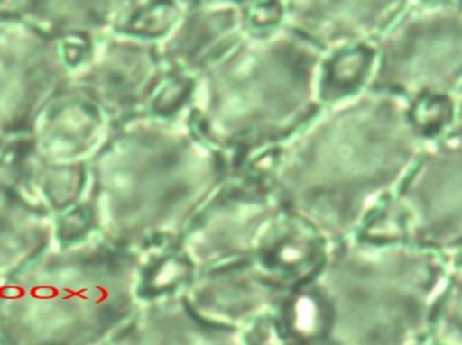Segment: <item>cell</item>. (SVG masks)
<instances>
[{
	"instance_id": "11",
	"label": "cell",
	"mask_w": 462,
	"mask_h": 345,
	"mask_svg": "<svg viewBox=\"0 0 462 345\" xmlns=\"http://www.w3.org/2000/svg\"><path fill=\"white\" fill-rule=\"evenodd\" d=\"M182 2L188 5L191 4V2H196V0H182ZM228 2H235V4L243 5V6H251V5L258 4V2H262V0H228Z\"/></svg>"
},
{
	"instance_id": "2",
	"label": "cell",
	"mask_w": 462,
	"mask_h": 345,
	"mask_svg": "<svg viewBox=\"0 0 462 345\" xmlns=\"http://www.w3.org/2000/svg\"><path fill=\"white\" fill-rule=\"evenodd\" d=\"M461 0H416L386 29L378 83L440 95L459 77Z\"/></svg>"
},
{
	"instance_id": "12",
	"label": "cell",
	"mask_w": 462,
	"mask_h": 345,
	"mask_svg": "<svg viewBox=\"0 0 462 345\" xmlns=\"http://www.w3.org/2000/svg\"><path fill=\"white\" fill-rule=\"evenodd\" d=\"M413 2H416V0H413Z\"/></svg>"
},
{
	"instance_id": "3",
	"label": "cell",
	"mask_w": 462,
	"mask_h": 345,
	"mask_svg": "<svg viewBox=\"0 0 462 345\" xmlns=\"http://www.w3.org/2000/svg\"><path fill=\"white\" fill-rule=\"evenodd\" d=\"M69 74L59 37L26 21H0V133L34 128Z\"/></svg>"
},
{
	"instance_id": "4",
	"label": "cell",
	"mask_w": 462,
	"mask_h": 345,
	"mask_svg": "<svg viewBox=\"0 0 462 345\" xmlns=\"http://www.w3.org/2000/svg\"><path fill=\"white\" fill-rule=\"evenodd\" d=\"M162 86L155 42L112 33L97 40L90 58L69 74V87L96 102L107 117L131 114L152 102Z\"/></svg>"
},
{
	"instance_id": "1",
	"label": "cell",
	"mask_w": 462,
	"mask_h": 345,
	"mask_svg": "<svg viewBox=\"0 0 462 345\" xmlns=\"http://www.w3.org/2000/svg\"><path fill=\"white\" fill-rule=\"evenodd\" d=\"M210 67L199 101L202 128L228 142L283 136L315 109L320 53L289 29H248Z\"/></svg>"
},
{
	"instance_id": "8",
	"label": "cell",
	"mask_w": 462,
	"mask_h": 345,
	"mask_svg": "<svg viewBox=\"0 0 462 345\" xmlns=\"http://www.w3.org/2000/svg\"><path fill=\"white\" fill-rule=\"evenodd\" d=\"M183 7L182 0H145L116 33L147 41L164 39L180 20Z\"/></svg>"
},
{
	"instance_id": "10",
	"label": "cell",
	"mask_w": 462,
	"mask_h": 345,
	"mask_svg": "<svg viewBox=\"0 0 462 345\" xmlns=\"http://www.w3.org/2000/svg\"><path fill=\"white\" fill-rule=\"evenodd\" d=\"M247 7L251 29L272 28L282 23V6L280 0H262Z\"/></svg>"
},
{
	"instance_id": "9",
	"label": "cell",
	"mask_w": 462,
	"mask_h": 345,
	"mask_svg": "<svg viewBox=\"0 0 462 345\" xmlns=\"http://www.w3.org/2000/svg\"><path fill=\"white\" fill-rule=\"evenodd\" d=\"M373 52L365 45L342 48L327 69L324 94L327 96L345 95L356 90L369 74Z\"/></svg>"
},
{
	"instance_id": "5",
	"label": "cell",
	"mask_w": 462,
	"mask_h": 345,
	"mask_svg": "<svg viewBox=\"0 0 462 345\" xmlns=\"http://www.w3.org/2000/svg\"><path fill=\"white\" fill-rule=\"evenodd\" d=\"M282 25L321 47L347 48L385 33L413 0H280Z\"/></svg>"
},
{
	"instance_id": "7",
	"label": "cell",
	"mask_w": 462,
	"mask_h": 345,
	"mask_svg": "<svg viewBox=\"0 0 462 345\" xmlns=\"http://www.w3.org/2000/svg\"><path fill=\"white\" fill-rule=\"evenodd\" d=\"M145 0H17L13 20L33 23L63 39L85 36L98 40L116 33L121 23Z\"/></svg>"
},
{
	"instance_id": "6",
	"label": "cell",
	"mask_w": 462,
	"mask_h": 345,
	"mask_svg": "<svg viewBox=\"0 0 462 345\" xmlns=\"http://www.w3.org/2000/svg\"><path fill=\"white\" fill-rule=\"evenodd\" d=\"M248 29L247 6L228 0H196L185 5L174 28L162 39L159 52L170 63L194 68L234 45Z\"/></svg>"
}]
</instances>
